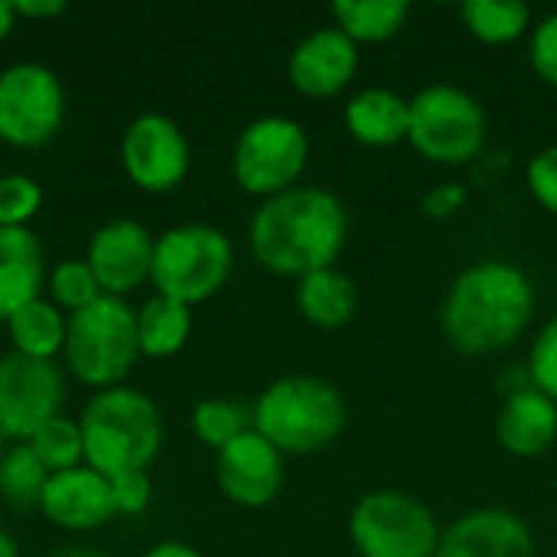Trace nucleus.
I'll return each instance as SVG.
<instances>
[{
	"instance_id": "obj_18",
	"label": "nucleus",
	"mask_w": 557,
	"mask_h": 557,
	"mask_svg": "<svg viewBox=\"0 0 557 557\" xmlns=\"http://www.w3.org/2000/svg\"><path fill=\"white\" fill-rule=\"evenodd\" d=\"M496 441L512 457H539L557 441V405L535 385L512 392L496 414Z\"/></svg>"
},
{
	"instance_id": "obj_30",
	"label": "nucleus",
	"mask_w": 557,
	"mask_h": 557,
	"mask_svg": "<svg viewBox=\"0 0 557 557\" xmlns=\"http://www.w3.org/2000/svg\"><path fill=\"white\" fill-rule=\"evenodd\" d=\"M42 206V186L26 173L0 176V228H26Z\"/></svg>"
},
{
	"instance_id": "obj_6",
	"label": "nucleus",
	"mask_w": 557,
	"mask_h": 557,
	"mask_svg": "<svg viewBox=\"0 0 557 557\" xmlns=\"http://www.w3.org/2000/svg\"><path fill=\"white\" fill-rule=\"evenodd\" d=\"M232 242L222 228L189 222L166 228L153 245L150 281L157 294L173 297L186 307L215 297L232 274Z\"/></svg>"
},
{
	"instance_id": "obj_7",
	"label": "nucleus",
	"mask_w": 557,
	"mask_h": 557,
	"mask_svg": "<svg viewBox=\"0 0 557 557\" xmlns=\"http://www.w3.org/2000/svg\"><path fill=\"white\" fill-rule=\"evenodd\" d=\"M408 144L431 163H470L486 144L483 104L457 85L421 88L408 98Z\"/></svg>"
},
{
	"instance_id": "obj_38",
	"label": "nucleus",
	"mask_w": 557,
	"mask_h": 557,
	"mask_svg": "<svg viewBox=\"0 0 557 557\" xmlns=\"http://www.w3.org/2000/svg\"><path fill=\"white\" fill-rule=\"evenodd\" d=\"M13 20H16V10L10 0H0V39L13 29Z\"/></svg>"
},
{
	"instance_id": "obj_2",
	"label": "nucleus",
	"mask_w": 557,
	"mask_h": 557,
	"mask_svg": "<svg viewBox=\"0 0 557 557\" xmlns=\"http://www.w3.org/2000/svg\"><path fill=\"white\" fill-rule=\"evenodd\" d=\"M535 313L529 274L509 261L490 258L460 271L444 297L441 326L463 356H493L522 339Z\"/></svg>"
},
{
	"instance_id": "obj_9",
	"label": "nucleus",
	"mask_w": 557,
	"mask_h": 557,
	"mask_svg": "<svg viewBox=\"0 0 557 557\" xmlns=\"http://www.w3.org/2000/svg\"><path fill=\"white\" fill-rule=\"evenodd\" d=\"M310 160V137L300 121L284 114H268L251 121L232 150L235 183L261 199L281 196L304 176Z\"/></svg>"
},
{
	"instance_id": "obj_5",
	"label": "nucleus",
	"mask_w": 557,
	"mask_h": 557,
	"mask_svg": "<svg viewBox=\"0 0 557 557\" xmlns=\"http://www.w3.org/2000/svg\"><path fill=\"white\" fill-rule=\"evenodd\" d=\"M62 352L78 382L101 392L117 388L140 356L137 313L124 304V297H98L91 307L69 317Z\"/></svg>"
},
{
	"instance_id": "obj_21",
	"label": "nucleus",
	"mask_w": 557,
	"mask_h": 557,
	"mask_svg": "<svg viewBox=\"0 0 557 557\" xmlns=\"http://www.w3.org/2000/svg\"><path fill=\"white\" fill-rule=\"evenodd\" d=\"M356 284L336 268H323L297 281V307L304 320L320 330L346 326L356 313Z\"/></svg>"
},
{
	"instance_id": "obj_13",
	"label": "nucleus",
	"mask_w": 557,
	"mask_h": 557,
	"mask_svg": "<svg viewBox=\"0 0 557 557\" xmlns=\"http://www.w3.org/2000/svg\"><path fill=\"white\" fill-rule=\"evenodd\" d=\"M215 476L222 493L245 509H261L277 499L284 486V454L255 428L219 450Z\"/></svg>"
},
{
	"instance_id": "obj_35",
	"label": "nucleus",
	"mask_w": 557,
	"mask_h": 557,
	"mask_svg": "<svg viewBox=\"0 0 557 557\" xmlns=\"http://www.w3.org/2000/svg\"><path fill=\"white\" fill-rule=\"evenodd\" d=\"M467 199H470V193H467L463 183H441V186L428 189L421 206H424V212L431 219H450V215H457L467 206Z\"/></svg>"
},
{
	"instance_id": "obj_36",
	"label": "nucleus",
	"mask_w": 557,
	"mask_h": 557,
	"mask_svg": "<svg viewBox=\"0 0 557 557\" xmlns=\"http://www.w3.org/2000/svg\"><path fill=\"white\" fill-rule=\"evenodd\" d=\"M16 16H29V20H49L59 16L65 10V0H13Z\"/></svg>"
},
{
	"instance_id": "obj_17",
	"label": "nucleus",
	"mask_w": 557,
	"mask_h": 557,
	"mask_svg": "<svg viewBox=\"0 0 557 557\" xmlns=\"http://www.w3.org/2000/svg\"><path fill=\"white\" fill-rule=\"evenodd\" d=\"M39 509L49 516V522L69 532H91L117 516L111 483L91 467L52 473L39 496Z\"/></svg>"
},
{
	"instance_id": "obj_8",
	"label": "nucleus",
	"mask_w": 557,
	"mask_h": 557,
	"mask_svg": "<svg viewBox=\"0 0 557 557\" xmlns=\"http://www.w3.org/2000/svg\"><path fill=\"white\" fill-rule=\"evenodd\" d=\"M441 535L434 512L401 490H375L349 516V539L362 557H434Z\"/></svg>"
},
{
	"instance_id": "obj_4",
	"label": "nucleus",
	"mask_w": 557,
	"mask_h": 557,
	"mask_svg": "<svg viewBox=\"0 0 557 557\" xmlns=\"http://www.w3.org/2000/svg\"><path fill=\"white\" fill-rule=\"evenodd\" d=\"M251 418L255 431L281 454H317L346 431V401L323 379L287 375L258 395Z\"/></svg>"
},
{
	"instance_id": "obj_15",
	"label": "nucleus",
	"mask_w": 557,
	"mask_h": 557,
	"mask_svg": "<svg viewBox=\"0 0 557 557\" xmlns=\"http://www.w3.org/2000/svg\"><path fill=\"white\" fill-rule=\"evenodd\" d=\"M356 69H359V46L336 26L307 33L287 59L290 85L307 98L339 95L356 78Z\"/></svg>"
},
{
	"instance_id": "obj_27",
	"label": "nucleus",
	"mask_w": 557,
	"mask_h": 557,
	"mask_svg": "<svg viewBox=\"0 0 557 557\" xmlns=\"http://www.w3.org/2000/svg\"><path fill=\"white\" fill-rule=\"evenodd\" d=\"M33 454L42 460V467L49 473H65L82 467L85 460V441H82V428L69 418H52L49 424H42L29 441Z\"/></svg>"
},
{
	"instance_id": "obj_41",
	"label": "nucleus",
	"mask_w": 557,
	"mask_h": 557,
	"mask_svg": "<svg viewBox=\"0 0 557 557\" xmlns=\"http://www.w3.org/2000/svg\"><path fill=\"white\" fill-rule=\"evenodd\" d=\"M3 441H7V437L0 434V460H3V454H7V450H3Z\"/></svg>"
},
{
	"instance_id": "obj_12",
	"label": "nucleus",
	"mask_w": 557,
	"mask_h": 557,
	"mask_svg": "<svg viewBox=\"0 0 557 557\" xmlns=\"http://www.w3.org/2000/svg\"><path fill=\"white\" fill-rule=\"evenodd\" d=\"M127 176L147 193H170L189 173V140L166 114H140L121 140Z\"/></svg>"
},
{
	"instance_id": "obj_23",
	"label": "nucleus",
	"mask_w": 557,
	"mask_h": 557,
	"mask_svg": "<svg viewBox=\"0 0 557 557\" xmlns=\"http://www.w3.org/2000/svg\"><path fill=\"white\" fill-rule=\"evenodd\" d=\"M411 7L405 0H336L333 20L356 46L359 42H385L398 36L408 23Z\"/></svg>"
},
{
	"instance_id": "obj_16",
	"label": "nucleus",
	"mask_w": 557,
	"mask_h": 557,
	"mask_svg": "<svg viewBox=\"0 0 557 557\" xmlns=\"http://www.w3.org/2000/svg\"><path fill=\"white\" fill-rule=\"evenodd\" d=\"M434 557H535V539L522 516L476 509L441 535Z\"/></svg>"
},
{
	"instance_id": "obj_20",
	"label": "nucleus",
	"mask_w": 557,
	"mask_h": 557,
	"mask_svg": "<svg viewBox=\"0 0 557 557\" xmlns=\"http://www.w3.org/2000/svg\"><path fill=\"white\" fill-rule=\"evenodd\" d=\"M346 131L366 147H395L408 140V98L392 88H362L343 111Z\"/></svg>"
},
{
	"instance_id": "obj_37",
	"label": "nucleus",
	"mask_w": 557,
	"mask_h": 557,
	"mask_svg": "<svg viewBox=\"0 0 557 557\" xmlns=\"http://www.w3.org/2000/svg\"><path fill=\"white\" fill-rule=\"evenodd\" d=\"M144 557H202L196 548H189V545H183V542H160V545H153L150 552Z\"/></svg>"
},
{
	"instance_id": "obj_19",
	"label": "nucleus",
	"mask_w": 557,
	"mask_h": 557,
	"mask_svg": "<svg viewBox=\"0 0 557 557\" xmlns=\"http://www.w3.org/2000/svg\"><path fill=\"white\" fill-rule=\"evenodd\" d=\"M46 281L42 245L29 228H0V320L39 300Z\"/></svg>"
},
{
	"instance_id": "obj_1",
	"label": "nucleus",
	"mask_w": 557,
	"mask_h": 557,
	"mask_svg": "<svg viewBox=\"0 0 557 557\" xmlns=\"http://www.w3.org/2000/svg\"><path fill=\"white\" fill-rule=\"evenodd\" d=\"M255 258L284 277L333 268L349 238L346 206L323 186H294L258 206L251 219Z\"/></svg>"
},
{
	"instance_id": "obj_10",
	"label": "nucleus",
	"mask_w": 557,
	"mask_h": 557,
	"mask_svg": "<svg viewBox=\"0 0 557 557\" xmlns=\"http://www.w3.org/2000/svg\"><path fill=\"white\" fill-rule=\"evenodd\" d=\"M65 117L59 75L39 62H16L0 72V140L39 147L55 137Z\"/></svg>"
},
{
	"instance_id": "obj_11",
	"label": "nucleus",
	"mask_w": 557,
	"mask_h": 557,
	"mask_svg": "<svg viewBox=\"0 0 557 557\" xmlns=\"http://www.w3.org/2000/svg\"><path fill=\"white\" fill-rule=\"evenodd\" d=\"M65 382L46 359L10 352L0 359V434L29 441L42 424L59 418Z\"/></svg>"
},
{
	"instance_id": "obj_39",
	"label": "nucleus",
	"mask_w": 557,
	"mask_h": 557,
	"mask_svg": "<svg viewBox=\"0 0 557 557\" xmlns=\"http://www.w3.org/2000/svg\"><path fill=\"white\" fill-rule=\"evenodd\" d=\"M0 557H20V552H16V545H13V539L0 529Z\"/></svg>"
},
{
	"instance_id": "obj_29",
	"label": "nucleus",
	"mask_w": 557,
	"mask_h": 557,
	"mask_svg": "<svg viewBox=\"0 0 557 557\" xmlns=\"http://www.w3.org/2000/svg\"><path fill=\"white\" fill-rule=\"evenodd\" d=\"M49 294L55 300V307H65L72 313L91 307L101 294V284L98 277L91 274L88 261H59L49 274Z\"/></svg>"
},
{
	"instance_id": "obj_25",
	"label": "nucleus",
	"mask_w": 557,
	"mask_h": 557,
	"mask_svg": "<svg viewBox=\"0 0 557 557\" xmlns=\"http://www.w3.org/2000/svg\"><path fill=\"white\" fill-rule=\"evenodd\" d=\"M463 26L486 46H506L529 33L532 10L522 0H467L460 7Z\"/></svg>"
},
{
	"instance_id": "obj_3",
	"label": "nucleus",
	"mask_w": 557,
	"mask_h": 557,
	"mask_svg": "<svg viewBox=\"0 0 557 557\" xmlns=\"http://www.w3.org/2000/svg\"><path fill=\"white\" fill-rule=\"evenodd\" d=\"M82 441H85V467L101 473L104 480L147 470L163 441V424L157 405L137 388H104L82 411Z\"/></svg>"
},
{
	"instance_id": "obj_33",
	"label": "nucleus",
	"mask_w": 557,
	"mask_h": 557,
	"mask_svg": "<svg viewBox=\"0 0 557 557\" xmlns=\"http://www.w3.org/2000/svg\"><path fill=\"white\" fill-rule=\"evenodd\" d=\"M525 180H529V189L539 199V206L557 215V144L539 150L532 157V163L525 170Z\"/></svg>"
},
{
	"instance_id": "obj_40",
	"label": "nucleus",
	"mask_w": 557,
	"mask_h": 557,
	"mask_svg": "<svg viewBox=\"0 0 557 557\" xmlns=\"http://www.w3.org/2000/svg\"><path fill=\"white\" fill-rule=\"evenodd\" d=\"M59 557H104V555H98V552H65V555H59Z\"/></svg>"
},
{
	"instance_id": "obj_28",
	"label": "nucleus",
	"mask_w": 557,
	"mask_h": 557,
	"mask_svg": "<svg viewBox=\"0 0 557 557\" xmlns=\"http://www.w3.org/2000/svg\"><path fill=\"white\" fill-rule=\"evenodd\" d=\"M193 431L206 447L222 450L248 431V414L232 401L209 398V401H199L193 408Z\"/></svg>"
},
{
	"instance_id": "obj_24",
	"label": "nucleus",
	"mask_w": 557,
	"mask_h": 557,
	"mask_svg": "<svg viewBox=\"0 0 557 557\" xmlns=\"http://www.w3.org/2000/svg\"><path fill=\"white\" fill-rule=\"evenodd\" d=\"M10 339L16 346L20 356H29V359H46L52 362V356L59 349H65V330L69 323L62 320L59 307L49 304V300H33L26 304L23 310H16L10 320Z\"/></svg>"
},
{
	"instance_id": "obj_31",
	"label": "nucleus",
	"mask_w": 557,
	"mask_h": 557,
	"mask_svg": "<svg viewBox=\"0 0 557 557\" xmlns=\"http://www.w3.org/2000/svg\"><path fill=\"white\" fill-rule=\"evenodd\" d=\"M529 375H532V385L539 392H545L552 401L557 405V317H552L535 343H532V352H529Z\"/></svg>"
},
{
	"instance_id": "obj_14",
	"label": "nucleus",
	"mask_w": 557,
	"mask_h": 557,
	"mask_svg": "<svg viewBox=\"0 0 557 557\" xmlns=\"http://www.w3.org/2000/svg\"><path fill=\"white\" fill-rule=\"evenodd\" d=\"M153 235L134 219H114L101 225L88 242V268L101 284V294L124 297L150 277L153 268Z\"/></svg>"
},
{
	"instance_id": "obj_34",
	"label": "nucleus",
	"mask_w": 557,
	"mask_h": 557,
	"mask_svg": "<svg viewBox=\"0 0 557 557\" xmlns=\"http://www.w3.org/2000/svg\"><path fill=\"white\" fill-rule=\"evenodd\" d=\"M529 59H532V69L539 72V78H545L548 85L557 88V13H548L532 29Z\"/></svg>"
},
{
	"instance_id": "obj_32",
	"label": "nucleus",
	"mask_w": 557,
	"mask_h": 557,
	"mask_svg": "<svg viewBox=\"0 0 557 557\" xmlns=\"http://www.w3.org/2000/svg\"><path fill=\"white\" fill-rule=\"evenodd\" d=\"M108 483H111V499H114V509H117V512H124V516H140V512L150 506L153 486H150L147 470H127V473L111 476Z\"/></svg>"
},
{
	"instance_id": "obj_22",
	"label": "nucleus",
	"mask_w": 557,
	"mask_h": 557,
	"mask_svg": "<svg viewBox=\"0 0 557 557\" xmlns=\"http://www.w3.org/2000/svg\"><path fill=\"white\" fill-rule=\"evenodd\" d=\"M193 333V313L186 304L173 297H150L137 310V346L150 359H166L176 356Z\"/></svg>"
},
{
	"instance_id": "obj_26",
	"label": "nucleus",
	"mask_w": 557,
	"mask_h": 557,
	"mask_svg": "<svg viewBox=\"0 0 557 557\" xmlns=\"http://www.w3.org/2000/svg\"><path fill=\"white\" fill-rule=\"evenodd\" d=\"M49 470L33 454L29 444H16L0 460V496L13 506H39V496L49 483Z\"/></svg>"
}]
</instances>
